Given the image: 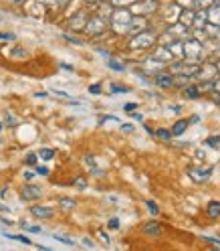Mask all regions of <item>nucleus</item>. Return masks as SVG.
<instances>
[{"label": "nucleus", "mask_w": 220, "mask_h": 251, "mask_svg": "<svg viewBox=\"0 0 220 251\" xmlns=\"http://www.w3.org/2000/svg\"><path fill=\"white\" fill-rule=\"evenodd\" d=\"M30 215L37 217V219H51L53 217V209L51 207H39V205H35L33 209H30Z\"/></svg>", "instance_id": "obj_14"}, {"label": "nucleus", "mask_w": 220, "mask_h": 251, "mask_svg": "<svg viewBox=\"0 0 220 251\" xmlns=\"http://www.w3.org/2000/svg\"><path fill=\"white\" fill-rule=\"evenodd\" d=\"M146 205H148V209H150V213H152V215H158V213H160L158 205H155V202H154V201H148V202H146Z\"/></svg>", "instance_id": "obj_30"}, {"label": "nucleus", "mask_w": 220, "mask_h": 251, "mask_svg": "<svg viewBox=\"0 0 220 251\" xmlns=\"http://www.w3.org/2000/svg\"><path fill=\"white\" fill-rule=\"evenodd\" d=\"M75 186H79V188H85V186H87V182H85V180H83V178L79 176V178L75 180Z\"/></svg>", "instance_id": "obj_38"}, {"label": "nucleus", "mask_w": 220, "mask_h": 251, "mask_svg": "<svg viewBox=\"0 0 220 251\" xmlns=\"http://www.w3.org/2000/svg\"><path fill=\"white\" fill-rule=\"evenodd\" d=\"M83 243H85L87 247H93V243H91V239H83Z\"/></svg>", "instance_id": "obj_47"}, {"label": "nucleus", "mask_w": 220, "mask_h": 251, "mask_svg": "<svg viewBox=\"0 0 220 251\" xmlns=\"http://www.w3.org/2000/svg\"><path fill=\"white\" fill-rule=\"evenodd\" d=\"M192 21H194V10L192 8H182L178 23H182L184 26H192Z\"/></svg>", "instance_id": "obj_15"}, {"label": "nucleus", "mask_w": 220, "mask_h": 251, "mask_svg": "<svg viewBox=\"0 0 220 251\" xmlns=\"http://www.w3.org/2000/svg\"><path fill=\"white\" fill-rule=\"evenodd\" d=\"M144 233H146V235H155V237H158V235L162 233V225H160L158 221H148V223L144 225Z\"/></svg>", "instance_id": "obj_17"}, {"label": "nucleus", "mask_w": 220, "mask_h": 251, "mask_svg": "<svg viewBox=\"0 0 220 251\" xmlns=\"http://www.w3.org/2000/svg\"><path fill=\"white\" fill-rule=\"evenodd\" d=\"M184 96L188 100H196V98H200V89L198 87H184Z\"/></svg>", "instance_id": "obj_25"}, {"label": "nucleus", "mask_w": 220, "mask_h": 251, "mask_svg": "<svg viewBox=\"0 0 220 251\" xmlns=\"http://www.w3.org/2000/svg\"><path fill=\"white\" fill-rule=\"evenodd\" d=\"M37 158H39L37 154H28V156H26V164H28V166H35V164H37Z\"/></svg>", "instance_id": "obj_34"}, {"label": "nucleus", "mask_w": 220, "mask_h": 251, "mask_svg": "<svg viewBox=\"0 0 220 251\" xmlns=\"http://www.w3.org/2000/svg\"><path fill=\"white\" fill-rule=\"evenodd\" d=\"M155 45V35L150 33V30H144V33H137L132 37L130 41V49L133 51H144V49H150V47Z\"/></svg>", "instance_id": "obj_3"}, {"label": "nucleus", "mask_w": 220, "mask_h": 251, "mask_svg": "<svg viewBox=\"0 0 220 251\" xmlns=\"http://www.w3.org/2000/svg\"><path fill=\"white\" fill-rule=\"evenodd\" d=\"M111 91H121V93H125V91H128V87H119V85H111Z\"/></svg>", "instance_id": "obj_40"}, {"label": "nucleus", "mask_w": 220, "mask_h": 251, "mask_svg": "<svg viewBox=\"0 0 220 251\" xmlns=\"http://www.w3.org/2000/svg\"><path fill=\"white\" fill-rule=\"evenodd\" d=\"M137 105L135 103H128V105H125V109H128V112H133V109H135Z\"/></svg>", "instance_id": "obj_43"}, {"label": "nucleus", "mask_w": 220, "mask_h": 251, "mask_svg": "<svg viewBox=\"0 0 220 251\" xmlns=\"http://www.w3.org/2000/svg\"><path fill=\"white\" fill-rule=\"evenodd\" d=\"M206 251H220V249H216V247H212V249H206Z\"/></svg>", "instance_id": "obj_50"}, {"label": "nucleus", "mask_w": 220, "mask_h": 251, "mask_svg": "<svg viewBox=\"0 0 220 251\" xmlns=\"http://www.w3.org/2000/svg\"><path fill=\"white\" fill-rule=\"evenodd\" d=\"M154 134H155V136H160L162 140H170V138H172V132H168V130H155Z\"/></svg>", "instance_id": "obj_29"}, {"label": "nucleus", "mask_w": 220, "mask_h": 251, "mask_svg": "<svg viewBox=\"0 0 220 251\" xmlns=\"http://www.w3.org/2000/svg\"><path fill=\"white\" fill-rule=\"evenodd\" d=\"M87 21H89V17L81 10V12H77L75 17H71V21H69V28H71V30H83L85 25H87Z\"/></svg>", "instance_id": "obj_10"}, {"label": "nucleus", "mask_w": 220, "mask_h": 251, "mask_svg": "<svg viewBox=\"0 0 220 251\" xmlns=\"http://www.w3.org/2000/svg\"><path fill=\"white\" fill-rule=\"evenodd\" d=\"M39 156H41L43 160H51L53 156H55V150H49V148H44V150H41V152H39Z\"/></svg>", "instance_id": "obj_27"}, {"label": "nucleus", "mask_w": 220, "mask_h": 251, "mask_svg": "<svg viewBox=\"0 0 220 251\" xmlns=\"http://www.w3.org/2000/svg\"><path fill=\"white\" fill-rule=\"evenodd\" d=\"M155 85L162 87V89L174 87V77H172L170 73H155Z\"/></svg>", "instance_id": "obj_11"}, {"label": "nucleus", "mask_w": 220, "mask_h": 251, "mask_svg": "<svg viewBox=\"0 0 220 251\" xmlns=\"http://www.w3.org/2000/svg\"><path fill=\"white\" fill-rule=\"evenodd\" d=\"M24 0H10V4H14V6H19V4H22Z\"/></svg>", "instance_id": "obj_45"}, {"label": "nucleus", "mask_w": 220, "mask_h": 251, "mask_svg": "<svg viewBox=\"0 0 220 251\" xmlns=\"http://www.w3.org/2000/svg\"><path fill=\"white\" fill-rule=\"evenodd\" d=\"M202 43L198 39H186L182 43V57L186 59H190V61H196L200 55H202Z\"/></svg>", "instance_id": "obj_4"}, {"label": "nucleus", "mask_w": 220, "mask_h": 251, "mask_svg": "<svg viewBox=\"0 0 220 251\" xmlns=\"http://www.w3.org/2000/svg\"><path fill=\"white\" fill-rule=\"evenodd\" d=\"M206 144H208V146H212V148H216V146L220 144V138H218V136H210V138L206 140Z\"/></svg>", "instance_id": "obj_32"}, {"label": "nucleus", "mask_w": 220, "mask_h": 251, "mask_svg": "<svg viewBox=\"0 0 220 251\" xmlns=\"http://www.w3.org/2000/svg\"><path fill=\"white\" fill-rule=\"evenodd\" d=\"M83 160H85V164L89 166V170L93 172V175H101V170L97 168V164H95V158H93V156H85Z\"/></svg>", "instance_id": "obj_24"}, {"label": "nucleus", "mask_w": 220, "mask_h": 251, "mask_svg": "<svg viewBox=\"0 0 220 251\" xmlns=\"http://www.w3.org/2000/svg\"><path fill=\"white\" fill-rule=\"evenodd\" d=\"M206 215H208L210 219H218V217H220V202H218V201H210V202H208Z\"/></svg>", "instance_id": "obj_19"}, {"label": "nucleus", "mask_w": 220, "mask_h": 251, "mask_svg": "<svg viewBox=\"0 0 220 251\" xmlns=\"http://www.w3.org/2000/svg\"><path fill=\"white\" fill-rule=\"evenodd\" d=\"M109 26V21L105 17H101V14H97V17H89L85 28H83V33L87 37H101L105 30Z\"/></svg>", "instance_id": "obj_2"}, {"label": "nucleus", "mask_w": 220, "mask_h": 251, "mask_svg": "<svg viewBox=\"0 0 220 251\" xmlns=\"http://www.w3.org/2000/svg\"><path fill=\"white\" fill-rule=\"evenodd\" d=\"M59 207H61V211L69 213V211H73V209L77 207V202H75V199H69V197H61V199H59Z\"/></svg>", "instance_id": "obj_18"}, {"label": "nucleus", "mask_w": 220, "mask_h": 251, "mask_svg": "<svg viewBox=\"0 0 220 251\" xmlns=\"http://www.w3.org/2000/svg\"><path fill=\"white\" fill-rule=\"evenodd\" d=\"M168 33H172V37H184V35H188V26H184L182 23H178L176 26H172V28H168Z\"/></svg>", "instance_id": "obj_21"}, {"label": "nucleus", "mask_w": 220, "mask_h": 251, "mask_svg": "<svg viewBox=\"0 0 220 251\" xmlns=\"http://www.w3.org/2000/svg\"><path fill=\"white\" fill-rule=\"evenodd\" d=\"M218 57H220V49H218Z\"/></svg>", "instance_id": "obj_52"}, {"label": "nucleus", "mask_w": 220, "mask_h": 251, "mask_svg": "<svg viewBox=\"0 0 220 251\" xmlns=\"http://www.w3.org/2000/svg\"><path fill=\"white\" fill-rule=\"evenodd\" d=\"M194 4H198L200 8L206 10L208 6H212V4H214V0H194Z\"/></svg>", "instance_id": "obj_28"}, {"label": "nucleus", "mask_w": 220, "mask_h": 251, "mask_svg": "<svg viewBox=\"0 0 220 251\" xmlns=\"http://www.w3.org/2000/svg\"><path fill=\"white\" fill-rule=\"evenodd\" d=\"M144 30H148V19L146 17H139V14H133L128 33L130 35H137V33H144Z\"/></svg>", "instance_id": "obj_6"}, {"label": "nucleus", "mask_w": 220, "mask_h": 251, "mask_svg": "<svg viewBox=\"0 0 220 251\" xmlns=\"http://www.w3.org/2000/svg\"><path fill=\"white\" fill-rule=\"evenodd\" d=\"M202 65H196V63H174L170 65V71L176 73V75H186V77H194L200 73Z\"/></svg>", "instance_id": "obj_5"}, {"label": "nucleus", "mask_w": 220, "mask_h": 251, "mask_svg": "<svg viewBox=\"0 0 220 251\" xmlns=\"http://www.w3.org/2000/svg\"><path fill=\"white\" fill-rule=\"evenodd\" d=\"M69 2H71V0H57V6H61V8H63V6H67Z\"/></svg>", "instance_id": "obj_41"}, {"label": "nucleus", "mask_w": 220, "mask_h": 251, "mask_svg": "<svg viewBox=\"0 0 220 251\" xmlns=\"http://www.w3.org/2000/svg\"><path fill=\"white\" fill-rule=\"evenodd\" d=\"M132 17L133 14L128 8H115L111 14H109V26H111L117 35H125L128 28H130Z\"/></svg>", "instance_id": "obj_1"}, {"label": "nucleus", "mask_w": 220, "mask_h": 251, "mask_svg": "<svg viewBox=\"0 0 220 251\" xmlns=\"http://www.w3.org/2000/svg\"><path fill=\"white\" fill-rule=\"evenodd\" d=\"M24 229L28 233H41V227H35V225H24Z\"/></svg>", "instance_id": "obj_35"}, {"label": "nucleus", "mask_w": 220, "mask_h": 251, "mask_svg": "<svg viewBox=\"0 0 220 251\" xmlns=\"http://www.w3.org/2000/svg\"><path fill=\"white\" fill-rule=\"evenodd\" d=\"M89 91H91V93H99V91H101V87H99V85H91V89H89Z\"/></svg>", "instance_id": "obj_42"}, {"label": "nucleus", "mask_w": 220, "mask_h": 251, "mask_svg": "<svg viewBox=\"0 0 220 251\" xmlns=\"http://www.w3.org/2000/svg\"><path fill=\"white\" fill-rule=\"evenodd\" d=\"M208 25V17H206V10L204 8H200V12H194V21H192V26L194 28H198V30H202L204 26Z\"/></svg>", "instance_id": "obj_13"}, {"label": "nucleus", "mask_w": 220, "mask_h": 251, "mask_svg": "<svg viewBox=\"0 0 220 251\" xmlns=\"http://www.w3.org/2000/svg\"><path fill=\"white\" fill-rule=\"evenodd\" d=\"M41 197H43V191H41V186H37V184H24L22 191H21V199L22 201H37Z\"/></svg>", "instance_id": "obj_7"}, {"label": "nucleus", "mask_w": 220, "mask_h": 251, "mask_svg": "<svg viewBox=\"0 0 220 251\" xmlns=\"http://www.w3.org/2000/svg\"><path fill=\"white\" fill-rule=\"evenodd\" d=\"M214 67H216V73H220V61L216 63V65H214Z\"/></svg>", "instance_id": "obj_48"}, {"label": "nucleus", "mask_w": 220, "mask_h": 251, "mask_svg": "<svg viewBox=\"0 0 220 251\" xmlns=\"http://www.w3.org/2000/svg\"><path fill=\"white\" fill-rule=\"evenodd\" d=\"M135 6V12L139 14V17H146V14H150V12H154L155 8H158V2L155 0H144V2H137L133 4Z\"/></svg>", "instance_id": "obj_8"}, {"label": "nucleus", "mask_w": 220, "mask_h": 251, "mask_svg": "<svg viewBox=\"0 0 220 251\" xmlns=\"http://www.w3.org/2000/svg\"><path fill=\"white\" fill-rule=\"evenodd\" d=\"M206 17H208V23L214 25V26H220V4H212L206 8Z\"/></svg>", "instance_id": "obj_12"}, {"label": "nucleus", "mask_w": 220, "mask_h": 251, "mask_svg": "<svg viewBox=\"0 0 220 251\" xmlns=\"http://www.w3.org/2000/svg\"><path fill=\"white\" fill-rule=\"evenodd\" d=\"M109 59V67L111 69H115V71H123L125 67H123V63H119V61H115V59H111V57H107Z\"/></svg>", "instance_id": "obj_26"}, {"label": "nucleus", "mask_w": 220, "mask_h": 251, "mask_svg": "<svg viewBox=\"0 0 220 251\" xmlns=\"http://www.w3.org/2000/svg\"><path fill=\"white\" fill-rule=\"evenodd\" d=\"M53 237L61 243H65V245H73V239H69V237H63V235H53Z\"/></svg>", "instance_id": "obj_33"}, {"label": "nucleus", "mask_w": 220, "mask_h": 251, "mask_svg": "<svg viewBox=\"0 0 220 251\" xmlns=\"http://www.w3.org/2000/svg\"><path fill=\"white\" fill-rule=\"evenodd\" d=\"M43 2H57V0H43Z\"/></svg>", "instance_id": "obj_49"}, {"label": "nucleus", "mask_w": 220, "mask_h": 251, "mask_svg": "<svg viewBox=\"0 0 220 251\" xmlns=\"http://www.w3.org/2000/svg\"><path fill=\"white\" fill-rule=\"evenodd\" d=\"M6 124H10V126H17V120H14L10 114H6Z\"/></svg>", "instance_id": "obj_39"}, {"label": "nucleus", "mask_w": 220, "mask_h": 251, "mask_svg": "<svg viewBox=\"0 0 220 251\" xmlns=\"http://www.w3.org/2000/svg\"><path fill=\"white\" fill-rule=\"evenodd\" d=\"M188 175H190V178H194L196 182H206L212 175V168H190L188 170Z\"/></svg>", "instance_id": "obj_9"}, {"label": "nucleus", "mask_w": 220, "mask_h": 251, "mask_svg": "<svg viewBox=\"0 0 220 251\" xmlns=\"http://www.w3.org/2000/svg\"><path fill=\"white\" fill-rule=\"evenodd\" d=\"M176 4H178L180 8H190V6L194 4V0H176Z\"/></svg>", "instance_id": "obj_31"}, {"label": "nucleus", "mask_w": 220, "mask_h": 251, "mask_svg": "<svg viewBox=\"0 0 220 251\" xmlns=\"http://www.w3.org/2000/svg\"><path fill=\"white\" fill-rule=\"evenodd\" d=\"M168 49H170L172 57H182V43H180V41H172V43L168 45Z\"/></svg>", "instance_id": "obj_23"}, {"label": "nucleus", "mask_w": 220, "mask_h": 251, "mask_svg": "<svg viewBox=\"0 0 220 251\" xmlns=\"http://www.w3.org/2000/svg\"><path fill=\"white\" fill-rule=\"evenodd\" d=\"M216 2H218V4H220V0H216Z\"/></svg>", "instance_id": "obj_53"}, {"label": "nucleus", "mask_w": 220, "mask_h": 251, "mask_svg": "<svg viewBox=\"0 0 220 251\" xmlns=\"http://www.w3.org/2000/svg\"><path fill=\"white\" fill-rule=\"evenodd\" d=\"M154 59L160 61V63H170V59H174V57H172V53H170L168 47H160V49H155Z\"/></svg>", "instance_id": "obj_16"}, {"label": "nucleus", "mask_w": 220, "mask_h": 251, "mask_svg": "<svg viewBox=\"0 0 220 251\" xmlns=\"http://www.w3.org/2000/svg\"><path fill=\"white\" fill-rule=\"evenodd\" d=\"M2 128H4V124H0V132H2Z\"/></svg>", "instance_id": "obj_51"}, {"label": "nucleus", "mask_w": 220, "mask_h": 251, "mask_svg": "<svg viewBox=\"0 0 220 251\" xmlns=\"http://www.w3.org/2000/svg\"><path fill=\"white\" fill-rule=\"evenodd\" d=\"M109 229H119V219H111L109 221Z\"/></svg>", "instance_id": "obj_36"}, {"label": "nucleus", "mask_w": 220, "mask_h": 251, "mask_svg": "<svg viewBox=\"0 0 220 251\" xmlns=\"http://www.w3.org/2000/svg\"><path fill=\"white\" fill-rule=\"evenodd\" d=\"M99 235H101V239H103V241H105V243H109V237H107V235H105V233H103V231H101V233H99Z\"/></svg>", "instance_id": "obj_46"}, {"label": "nucleus", "mask_w": 220, "mask_h": 251, "mask_svg": "<svg viewBox=\"0 0 220 251\" xmlns=\"http://www.w3.org/2000/svg\"><path fill=\"white\" fill-rule=\"evenodd\" d=\"M188 130V122L186 120H178L174 126H172V136H182Z\"/></svg>", "instance_id": "obj_20"}, {"label": "nucleus", "mask_w": 220, "mask_h": 251, "mask_svg": "<svg viewBox=\"0 0 220 251\" xmlns=\"http://www.w3.org/2000/svg\"><path fill=\"white\" fill-rule=\"evenodd\" d=\"M121 130H123L125 134H130V132H133V126H132V124H123V126H121Z\"/></svg>", "instance_id": "obj_37"}, {"label": "nucleus", "mask_w": 220, "mask_h": 251, "mask_svg": "<svg viewBox=\"0 0 220 251\" xmlns=\"http://www.w3.org/2000/svg\"><path fill=\"white\" fill-rule=\"evenodd\" d=\"M0 39H14V35H8V33H0Z\"/></svg>", "instance_id": "obj_44"}, {"label": "nucleus", "mask_w": 220, "mask_h": 251, "mask_svg": "<svg viewBox=\"0 0 220 251\" xmlns=\"http://www.w3.org/2000/svg\"><path fill=\"white\" fill-rule=\"evenodd\" d=\"M137 0H109V4L113 8H128V6H133Z\"/></svg>", "instance_id": "obj_22"}]
</instances>
